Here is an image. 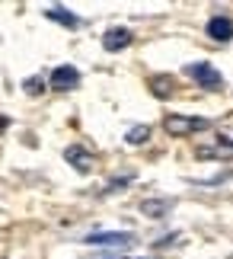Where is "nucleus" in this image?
I'll return each mask as SVG.
<instances>
[{"label":"nucleus","instance_id":"9b49d317","mask_svg":"<svg viewBox=\"0 0 233 259\" xmlns=\"http://www.w3.org/2000/svg\"><path fill=\"white\" fill-rule=\"evenodd\" d=\"M141 211L150 214V218H163L169 211V202H144V205H141Z\"/></svg>","mask_w":233,"mask_h":259},{"label":"nucleus","instance_id":"423d86ee","mask_svg":"<svg viewBox=\"0 0 233 259\" xmlns=\"http://www.w3.org/2000/svg\"><path fill=\"white\" fill-rule=\"evenodd\" d=\"M131 38H134V35H131L125 26H115V29H109V32L103 35V48H106V52H121V48L131 45Z\"/></svg>","mask_w":233,"mask_h":259},{"label":"nucleus","instance_id":"f257e3e1","mask_svg":"<svg viewBox=\"0 0 233 259\" xmlns=\"http://www.w3.org/2000/svg\"><path fill=\"white\" fill-rule=\"evenodd\" d=\"M163 128H166V135H173V138H189V135L201 132V128H208V118H189V115H166V118H163Z\"/></svg>","mask_w":233,"mask_h":259},{"label":"nucleus","instance_id":"ddd939ff","mask_svg":"<svg viewBox=\"0 0 233 259\" xmlns=\"http://www.w3.org/2000/svg\"><path fill=\"white\" fill-rule=\"evenodd\" d=\"M4 128H7V118H4V115H0V132H4Z\"/></svg>","mask_w":233,"mask_h":259},{"label":"nucleus","instance_id":"f8f14e48","mask_svg":"<svg viewBox=\"0 0 233 259\" xmlns=\"http://www.w3.org/2000/svg\"><path fill=\"white\" fill-rule=\"evenodd\" d=\"M26 93H42V80H38V77H32V80H26Z\"/></svg>","mask_w":233,"mask_h":259},{"label":"nucleus","instance_id":"0eeeda50","mask_svg":"<svg viewBox=\"0 0 233 259\" xmlns=\"http://www.w3.org/2000/svg\"><path fill=\"white\" fill-rule=\"evenodd\" d=\"M208 35L214 38V42H230V38H233V19L230 16L208 19Z\"/></svg>","mask_w":233,"mask_h":259},{"label":"nucleus","instance_id":"20e7f679","mask_svg":"<svg viewBox=\"0 0 233 259\" xmlns=\"http://www.w3.org/2000/svg\"><path fill=\"white\" fill-rule=\"evenodd\" d=\"M48 83H52L55 90H61V93H67V90H74L80 83V71L70 67V64H61V67L52 71V80H48Z\"/></svg>","mask_w":233,"mask_h":259},{"label":"nucleus","instance_id":"39448f33","mask_svg":"<svg viewBox=\"0 0 233 259\" xmlns=\"http://www.w3.org/2000/svg\"><path fill=\"white\" fill-rule=\"evenodd\" d=\"M64 160H67L70 166H74L77 173H89V170H93V154H89V151H83L80 144L67 147V151H64Z\"/></svg>","mask_w":233,"mask_h":259},{"label":"nucleus","instance_id":"9d476101","mask_svg":"<svg viewBox=\"0 0 233 259\" xmlns=\"http://www.w3.org/2000/svg\"><path fill=\"white\" fill-rule=\"evenodd\" d=\"M147 138H150V128H147V125H134V128L125 135V141H128V144H144Z\"/></svg>","mask_w":233,"mask_h":259},{"label":"nucleus","instance_id":"6e6552de","mask_svg":"<svg viewBox=\"0 0 233 259\" xmlns=\"http://www.w3.org/2000/svg\"><path fill=\"white\" fill-rule=\"evenodd\" d=\"M45 16L55 19V23H61V26H67V29H77V26H80V19L70 13V10H64V7H48Z\"/></svg>","mask_w":233,"mask_h":259},{"label":"nucleus","instance_id":"f03ea898","mask_svg":"<svg viewBox=\"0 0 233 259\" xmlns=\"http://www.w3.org/2000/svg\"><path fill=\"white\" fill-rule=\"evenodd\" d=\"M185 74H189L195 83H201L205 90H220V87H224V77H220L208 61H195V64H189V67H185Z\"/></svg>","mask_w":233,"mask_h":259},{"label":"nucleus","instance_id":"7ed1b4c3","mask_svg":"<svg viewBox=\"0 0 233 259\" xmlns=\"http://www.w3.org/2000/svg\"><path fill=\"white\" fill-rule=\"evenodd\" d=\"M83 243H89V246H131L134 243V234H115V231H103V234H86L83 237Z\"/></svg>","mask_w":233,"mask_h":259},{"label":"nucleus","instance_id":"1a4fd4ad","mask_svg":"<svg viewBox=\"0 0 233 259\" xmlns=\"http://www.w3.org/2000/svg\"><path fill=\"white\" fill-rule=\"evenodd\" d=\"M150 90H154V96L166 99L169 93H173V77H166V74H157V77H150Z\"/></svg>","mask_w":233,"mask_h":259}]
</instances>
